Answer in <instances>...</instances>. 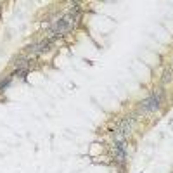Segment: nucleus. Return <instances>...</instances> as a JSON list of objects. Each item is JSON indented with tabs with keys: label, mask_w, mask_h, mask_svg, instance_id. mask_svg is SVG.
Returning a JSON list of instances; mask_svg holds the SVG:
<instances>
[{
	"label": "nucleus",
	"mask_w": 173,
	"mask_h": 173,
	"mask_svg": "<svg viewBox=\"0 0 173 173\" xmlns=\"http://www.w3.org/2000/svg\"><path fill=\"white\" fill-rule=\"evenodd\" d=\"M56 38H59V36H49V38L40 40L38 43L28 45V47H26V52H28V54H42V52H47V50L52 47V43H54Z\"/></svg>",
	"instance_id": "1"
},
{
	"label": "nucleus",
	"mask_w": 173,
	"mask_h": 173,
	"mask_svg": "<svg viewBox=\"0 0 173 173\" xmlns=\"http://www.w3.org/2000/svg\"><path fill=\"white\" fill-rule=\"evenodd\" d=\"M161 97H163V92H161V90L152 92V94L142 102V109H144V111H158V109H159V104H161Z\"/></svg>",
	"instance_id": "2"
},
{
	"label": "nucleus",
	"mask_w": 173,
	"mask_h": 173,
	"mask_svg": "<svg viewBox=\"0 0 173 173\" xmlns=\"http://www.w3.org/2000/svg\"><path fill=\"white\" fill-rule=\"evenodd\" d=\"M168 80H171V71H166V73H164V78H163V83H168Z\"/></svg>",
	"instance_id": "5"
},
{
	"label": "nucleus",
	"mask_w": 173,
	"mask_h": 173,
	"mask_svg": "<svg viewBox=\"0 0 173 173\" xmlns=\"http://www.w3.org/2000/svg\"><path fill=\"white\" fill-rule=\"evenodd\" d=\"M132 126H133V118H123L118 125V133L121 135H126L132 132Z\"/></svg>",
	"instance_id": "3"
},
{
	"label": "nucleus",
	"mask_w": 173,
	"mask_h": 173,
	"mask_svg": "<svg viewBox=\"0 0 173 173\" xmlns=\"http://www.w3.org/2000/svg\"><path fill=\"white\" fill-rule=\"evenodd\" d=\"M113 156L118 159V161H123L126 158V149H125V144L123 142H116L114 147H113Z\"/></svg>",
	"instance_id": "4"
}]
</instances>
